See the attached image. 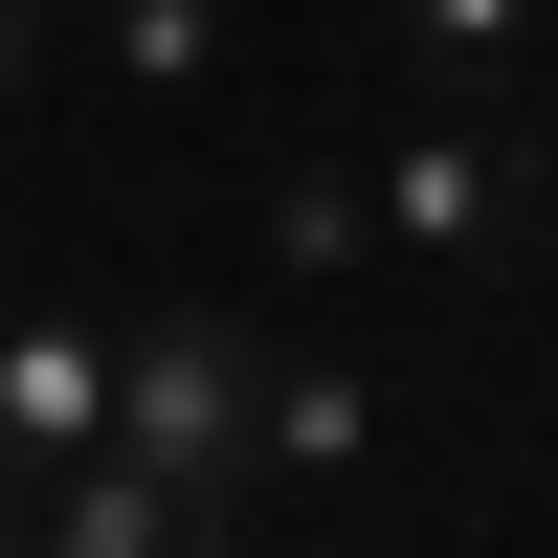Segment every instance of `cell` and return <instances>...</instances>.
<instances>
[{
	"instance_id": "6da1fadb",
	"label": "cell",
	"mask_w": 558,
	"mask_h": 558,
	"mask_svg": "<svg viewBox=\"0 0 558 558\" xmlns=\"http://www.w3.org/2000/svg\"><path fill=\"white\" fill-rule=\"evenodd\" d=\"M112 447L157 492H202V536L246 514V470H268V336L223 291H179V313H112Z\"/></svg>"
},
{
	"instance_id": "7a4b0ae2",
	"label": "cell",
	"mask_w": 558,
	"mask_h": 558,
	"mask_svg": "<svg viewBox=\"0 0 558 558\" xmlns=\"http://www.w3.org/2000/svg\"><path fill=\"white\" fill-rule=\"evenodd\" d=\"M380 246H425V268H536V246H558V134H514V89H447V112L380 157Z\"/></svg>"
},
{
	"instance_id": "ba28073f",
	"label": "cell",
	"mask_w": 558,
	"mask_h": 558,
	"mask_svg": "<svg viewBox=\"0 0 558 558\" xmlns=\"http://www.w3.org/2000/svg\"><path fill=\"white\" fill-rule=\"evenodd\" d=\"M45 112V0H0V134Z\"/></svg>"
},
{
	"instance_id": "52a82bcc",
	"label": "cell",
	"mask_w": 558,
	"mask_h": 558,
	"mask_svg": "<svg viewBox=\"0 0 558 558\" xmlns=\"http://www.w3.org/2000/svg\"><path fill=\"white\" fill-rule=\"evenodd\" d=\"M380 246V179H268V268H357Z\"/></svg>"
},
{
	"instance_id": "8992f818",
	"label": "cell",
	"mask_w": 558,
	"mask_h": 558,
	"mask_svg": "<svg viewBox=\"0 0 558 558\" xmlns=\"http://www.w3.org/2000/svg\"><path fill=\"white\" fill-rule=\"evenodd\" d=\"M89 45H112V89H202V68H223L246 23H223V0H112Z\"/></svg>"
},
{
	"instance_id": "5b68a950",
	"label": "cell",
	"mask_w": 558,
	"mask_h": 558,
	"mask_svg": "<svg viewBox=\"0 0 558 558\" xmlns=\"http://www.w3.org/2000/svg\"><path fill=\"white\" fill-rule=\"evenodd\" d=\"M380 23H402L425 89H536L558 68V0H380Z\"/></svg>"
},
{
	"instance_id": "3957f363",
	"label": "cell",
	"mask_w": 558,
	"mask_h": 558,
	"mask_svg": "<svg viewBox=\"0 0 558 558\" xmlns=\"http://www.w3.org/2000/svg\"><path fill=\"white\" fill-rule=\"evenodd\" d=\"M112 447V313H0V492Z\"/></svg>"
},
{
	"instance_id": "277c9868",
	"label": "cell",
	"mask_w": 558,
	"mask_h": 558,
	"mask_svg": "<svg viewBox=\"0 0 558 558\" xmlns=\"http://www.w3.org/2000/svg\"><path fill=\"white\" fill-rule=\"evenodd\" d=\"M380 447H402V402L357 380V357H268V470H291V492H357ZM268 470H246V492H268Z\"/></svg>"
}]
</instances>
